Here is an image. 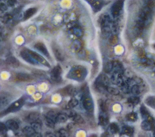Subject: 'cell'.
<instances>
[{
  "label": "cell",
  "instance_id": "6da1fadb",
  "mask_svg": "<svg viewBox=\"0 0 155 137\" xmlns=\"http://www.w3.org/2000/svg\"><path fill=\"white\" fill-rule=\"evenodd\" d=\"M154 9V3L151 1H148L140 11L135 26V30L138 34H141L150 23L153 17Z\"/></svg>",
  "mask_w": 155,
  "mask_h": 137
},
{
  "label": "cell",
  "instance_id": "7a4b0ae2",
  "mask_svg": "<svg viewBox=\"0 0 155 137\" xmlns=\"http://www.w3.org/2000/svg\"><path fill=\"white\" fill-rule=\"evenodd\" d=\"M84 1L88 3L95 12L100 11L103 7L110 2L109 0H84Z\"/></svg>",
  "mask_w": 155,
  "mask_h": 137
},
{
  "label": "cell",
  "instance_id": "3957f363",
  "mask_svg": "<svg viewBox=\"0 0 155 137\" xmlns=\"http://www.w3.org/2000/svg\"><path fill=\"white\" fill-rule=\"evenodd\" d=\"M24 103V100L23 98H21L16 101L12 103L6 110H4L3 112H2L0 114V116L3 115H6L7 113H11V112H16L18 110L20 109V108L23 106Z\"/></svg>",
  "mask_w": 155,
  "mask_h": 137
},
{
  "label": "cell",
  "instance_id": "277c9868",
  "mask_svg": "<svg viewBox=\"0 0 155 137\" xmlns=\"http://www.w3.org/2000/svg\"><path fill=\"white\" fill-rule=\"evenodd\" d=\"M125 0H116L111 7V12L114 18L118 17L123 9Z\"/></svg>",
  "mask_w": 155,
  "mask_h": 137
},
{
  "label": "cell",
  "instance_id": "5b68a950",
  "mask_svg": "<svg viewBox=\"0 0 155 137\" xmlns=\"http://www.w3.org/2000/svg\"><path fill=\"white\" fill-rule=\"evenodd\" d=\"M111 20L107 15H103L100 18L99 25L102 31L104 32H109L110 30Z\"/></svg>",
  "mask_w": 155,
  "mask_h": 137
},
{
  "label": "cell",
  "instance_id": "8992f818",
  "mask_svg": "<svg viewBox=\"0 0 155 137\" xmlns=\"http://www.w3.org/2000/svg\"><path fill=\"white\" fill-rule=\"evenodd\" d=\"M57 114L53 111H49L47 113L45 117L46 124L48 126L50 127H54L57 121Z\"/></svg>",
  "mask_w": 155,
  "mask_h": 137
},
{
  "label": "cell",
  "instance_id": "52a82bcc",
  "mask_svg": "<svg viewBox=\"0 0 155 137\" xmlns=\"http://www.w3.org/2000/svg\"><path fill=\"white\" fill-rule=\"evenodd\" d=\"M83 105L84 108L89 111V112H92L93 110V101L90 96L89 95L85 94L83 98Z\"/></svg>",
  "mask_w": 155,
  "mask_h": 137
},
{
  "label": "cell",
  "instance_id": "ba28073f",
  "mask_svg": "<svg viewBox=\"0 0 155 137\" xmlns=\"http://www.w3.org/2000/svg\"><path fill=\"white\" fill-rule=\"evenodd\" d=\"M61 74H62L61 67L59 65L55 66L51 72L50 75H51V80L55 82L60 81L61 80Z\"/></svg>",
  "mask_w": 155,
  "mask_h": 137
},
{
  "label": "cell",
  "instance_id": "9c48e42d",
  "mask_svg": "<svg viewBox=\"0 0 155 137\" xmlns=\"http://www.w3.org/2000/svg\"><path fill=\"white\" fill-rule=\"evenodd\" d=\"M27 52H28V54L30 55V56L33 58V59H35L36 61H37L38 62L45 65V66H47L48 67H50V64L49 63L42 57L40 55H39L38 54H37V52H33L31 50H28Z\"/></svg>",
  "mask_w": 155,
  "mask_h": 137
},
{
  "label": "cell",
  "instance_id": "30bf717a",
  "mask_svg": "<svg viewBox=\"0 0 155 137\" xmlns=\"http://www.w3.org/2000/svg\"><path fill=\"white\" fill-rule=\"evenodd\" d=\"M52 50H53V52L55 55V58L58 61H62L64 60V54H63L62 51L61 50V49L58 46V45L56 44H53Z\"/></svg>",
  "mask_w": 155,
  "mask_h": 137
},
{
  "label": "cell",
  "instance_id": "8fae6325",
  "mask_svg": "<svg viewBox=\"0 0 155 137\" xmlns=\"http://www.w3.org/2000/svg\"><path fill=\"white\" fill-rule=\"evenodd\" d=\"M35 48L37 50H38L39 52H41L42 54H43L44 55L47 57L48 58L50 57V54L47 51V49L43 42H37L35 44Z\"/></svg>",
  "mask_w": 155,
  "mask_h": 137
},
{
  "label": "cell",
  "instance_id": "7c38bea8",
  "mask_svg": "<svg viewBox=\"0 0 155 137\" xmlns=\"http://www.w3.org/2000/svg\"><path fill=\"white\" fill-rule=\"evenodd\" d=\"M16 78L21 81H29L32 79V77L30 75L24 73L18 74L16 75Z\"/></svg>",
  "mask_w": 155,
  "mask_h": 137
},
{
  "label": "cell",
  "instance_id": "4fadbf2b",
  "mask_svg": "<svg viewBox=\"0 0 155 137\" xmlns=\"http://www.w3.org/2000/svg\"><path fill=\"white\" fill-rule=\"evenodd\" d=\"M6 126L8 129H9L12 130H16L19 127L18 123L15 120H8L6 122Z\"/></svg>",
  "mask_w": 155,
  "mask_h": 137
},
{
  "label": "cell",
  "instance_id": "5bb4252c",
  "mask_svg": "<svg viewBox=\"0 0 155 137\" xmlns=\"http://www.w3.org/2000/svg\"><path fill=\"white\" fill-rule=\"evenodd\" d=\"M6 63L7 64H9L10 66H12L13 67H17L19 65V63L18 61V60L13 57H10L6 60Z\"/></svg>",
  "mask_w": 155,
  "mask_h": 137
},
{
  "label": "cell",
  "instance_id": "9a60e30c",
  "mask_svg": "<svg viewBox=\"0 0 155 137\" xmlns=\"http://www.w3.org/2000/svg\"><path fill=\"white\" fill-rule=\"evenodd\" d=\"M21 57L27 62L31 63V64H35L33 58L30 56V55L28 54V52L26 51H23L21 52Z\"/></svg>",
  "mask_w": 155,
  "mask_h": 137
},
{
  "label": "cell",
  "instance_id": "2e32d148",
  "mask_svg": "<svg viewBox=\"0 0 155 137\" xmlns=\"http://www.w3.org/2000/svg\"><path fill=\"white\" fill-rule=\"evenodd\" d=\"M37 12V9L35 7H32L28 9L25 12L24 15V19H27L32 16L36 12Z\"/></svg>",
  "mask_w": 155,
  "mask_h": 137
},
{
  "label": "cell",
  "instance_id": "e0dca14e",
  "mask_svg": "<svg viewBox=\"0 0 155 137\" xmlns=\"http://www.w3.org/2000/svg\"><path fill=\"white\" fill-rule=\"evenodd\" d=\"M39 117V114L37 112H32L30 113L29 116L27 118V120L28 121H30L31 123H34L38 120Z\"/></svg>",
  "mask_w": 155,
  "mask_h": 137
},
{
  "label": "cell",
  "instance_id": "ac0fdd59",
  "mask_svg": "<svg viewBox=\"0 0 155 137\" xmlns=\"http://www.w3.org/2000/svg\"><path fill=\"white\" fill-rule=\"evenodd\" d=\"M153 124L148 121L147 120H144L141 123V128L145 131H150L151 130L153 129Z\"/></svg>",
  "mask_w": 155,
  "mask_h": 137
},
{
  "label": "cell",
  "instance_id": "d6986e66",
  "mask_svg": "<svg viewBox=\"0 0 155 137\" xmlns=\"http://www.w3.org/2000/svg\"><path fill=\"white\" fill-rule=\"evenodd\" d=\"M127 121L130 122H135L138 120V115L135 112H131L128 113L125 117Z\"/></svg>",
  "mask_w": 155,
  "mask_h": 137
},
{
  "label": "cell",
  "instance_id": "ffe728a7",
  "mask_svg": "<svg viewBox=\"0 0 155 137\" xmlns=\"http://www.w3.org/2000/svg\"><path fill=\"white\" fill-rule=\"evenodd\" d=\"M7 127L3 123L0 122V135L2 137H7Z\"/></svg>",
  "mask_w": 155,
  "mask_h": 137
},
{
  "label": "cell",
  "instance_id": "44dd1931",
  "mask_svg": "<svg viewBox=\"0 0 155 137\" xmlns=\"http://www.w3.org/2000/svg\"><path fill=\"white\" fill-rule=\"evenodd\" d=\"M35 132V130H34L32 127L27 126V127H24V129H23V133H24V134L25 136H28V137L30 136L31 135H32L33 133H34Z\"/></svg>",
  "mask_w": 155,
  "mask_h": 137
},
{
  "label": "cell",
  "instance_id": "7402d4cb",
  "mask_svg": "<svg viewBox=\"0 0 155 137\" xmlns=\"http://www.w3.org/2000/svg\"><path fill=\"white\" fill-rule=\"evenodd\" d=\"M68 120V116L66 114L64 113H60L59 115H57V121L59 123H65Z\"/></svg>",
  "mask_w": 155,
  "mask_h": 137
},
{
  "label": "cell",
  "instance_id": "603a6c76",
  "mask_svg": "<svg viewBox=\"0 0 155 137\" xmlns=\"http://www.w3.org/2000/svg\"><path fill=\"white\" fill-rule=\"evenodd\" d=\"M123 132L127 135L132 136L134 133V129L130 126H125L123 128Z\"/></svg>",
  "mask_w": 155,
  "mask_h": 137
},
{
  "label": "cell",
  "instance_id": "cb8c5ba5",
  "mask_svg": "<svg viewBox=\"0 0 155 137\" xmlns=\"http://www.w3.org/2000/svg\"><path fill=\"white\" fill-rule=\"evenodd\" d=\"M141 113L142 117L145 119H147V117L150 115L148 111L147 110V108L144 105L141 106Z\"/></svg>",
  "mask_w": 155,
  "mask_h": 137
},
{
  "label": "cell",
  "instance_id": "d4e9b609",
  "mask_svg": "<svg viewBox=\"0 0 155 137\" xmlns=\"http://www.w3.org/2000/svg\"><path fill=\"white\" fill-rule=\"evenodd\" d=\"M109 129H110V132H112L113 133H116L119 131V127L116 123H112L110 124Z\"/></svg>",
  "mask_w": 155,
  "mask_h": 137
},
{
  "label": "cell",
  "instance_id": "484cf974",
  "mask_svg": "<svg viewBox=\"0 0 155 137\" xmlns=\"http://www.w3.org/2000/svg\"><path fill=\"white\" fill-rule=\"evenodd\" d=\"M73 120L75 122L78 123V124H84V118L80 115H76L73 117Z\"/></svg>",
  "mask_w": 155,
  "mask_h": 137
},
{
  "label": "cell",
  "instance_id": "4316f807",
  "mask_svg": "<svg viewBox=\"0 0 155 137\" xmlns=\"http://www.w3.org/2000/svg\"><path fill=\"white\" fill-rule=\"evenodd\" d=\"M107 90L109 93H110L112 95H118L119 94V90H118L116 88L112 87H108Z\"/></svg>",
  "mask_w": 155,
  "mask_h": 137
},
{
  "label": "cell",
  "instance_id": "83f0119b",
  "mask_svg": "<svg viewBox=\"0 0 155 137\" xmlns=\"http://www.w3.org/2000/svg\"><path fill=\"white\" fill-rule=\"evenodd\" d=\"M78 104V101L76 98H72L69 101L68 106L70 108H73L75 107Z\"/></svg>",
  "mask_w": 155,
  "mask_h": 137
},
{
  "label": "cell",
  "instance_id": "f1b7e54d",
  "mask_svg": "<svg viewBox=\"0 0 155 137\" xmlns=\"http://www.w3.org/2000/svg\"><path fill=\"white\" fill-rule=\"evenodd\" d=\"M128 101L132 104L136 105V104H138L140 102V99L138 97H131L130 98H128Z\"/></svg>",
  "mask_w": 155,
  "mask_h": 137
},
{
  "label": "cell",
  "instance_id": "f546056e",
  "mask_svg": "<svg viewBox=\"0 0 155 137\" xmlns=\"http://www.w3.org/2000/svg\"><path fill=\"white\" fill-rule=\"evenodd\" d=\"M81 47V44L80 41H78L73 43L72 48L75 51H79L80 50Z\"/></svg>",
  "mask_w": 155,
  "mask_h": 137
},
{
  "label": "cell",
  "instance_id": "4dcf8cb0",
  "mask_svg": "<svg viewBox=\"0 0 155 137\" xmlns=\"http://www.w3.org/2000/svg\"><path fill=\"white\" fill-rule=\"evenodd\" d=\"M113 67V63L112 62H107L106 65H105V67H104V70L106 72H110L112 68Z\"/></svg>",
  "mask_w": 155,
  "mask_h": 137
},
{
  "label": "cell",
  "instance_id": "1f68e13d",
  "mask_svg": "<svg viewBox=\"0 0 155 137\" xmlns=\"http://www.w3.org/2000/svg\"><path fill=\"white\" fill-rule=\"evenodd\" d=\"M99 107H100L101 110L103 112H106L107 111V107L106 103H105L104 101L101 100V101H99Z\"/></svg>",
  "mask_w": 155,
  "mask_h": 137
},
{
  "label": "cell",
  "instance_id": "d6a6232c",
  "mask_svg": "<svg viewBox=\"0 0 155 137\" xmlns=\"http://www.w3.org/2000/svg\"><path fill=\"white\" fill-rule=\"evenodd\" d=\"M60 137H70V135L65 129H61L58 132Z\"/></svg>",
  "mask_w": 155,
  "mask_h": 137
},
{
  "label": "cell",
  "instance_id": "836d02e7",
  "mask_svg": "<svg viewBox=\"0 0 155 137\" xmlns=\"http://www.w3.org/2000/svg\"><path fill=\"white\" fill-rule=\"evenodd\" d=\"M146 102L147 103V104L155 109V98H147Z\"/></svg>",
  "mask_w": 155,
  "mask_h": 137
},
{
  "label": "cell",
  "instance_id": "e575fe53",
  "mask_svg": "<svg viewBox=\"0 0 155 137\" xmlns=\"http://www.w3.org/2000/svg\"><path fill=\"white\" fill-rule=\"evenodd\" d=\"M132 92L134 95H138L140 93V89L138 86L135 85L133 86V87L132 88Z\"/></svg>",
  "mask_w": 155,
  "mask_h": 137
},
{
  "label": "cell",
  "instance_id": "d590c367",
  "mask_svg": "<svg viewBox=\"0 0 155 137\" xmlns=\"http://www.w3.org/2000/svg\"><path fill=\"white\" fill-rule=\"evenodd\" d=\"M99 124L101 126H104L106 124V120L104 116L101 115L99 117Z\"/></svg>",
  "mask_w": 155,
  "mask_h": 137
},
{
  "label": "cell",
  "instance_id": "8d00e7d4",
  "mask_svg": "<svg viewBox=\"0 0 155 137\" xmlns=\"http://www.w3.org/2000/svg\"><path fill=\"white\" fill-rule=\"evenodd\" d=\"M41 125L40 124L37 123L36 121L34 122V123H32V127L35 130V131H37L39 129H41Z\"/></svg>",
  "mask_w": 155,
  "mask_h": 137
},
{
  "label": "cell",
  "instance_id": "74e56055",
  "mask_svg": "<svg viewBox=\"0 0 155 137\" xmlns=\"http://www.w3.org/2000/svg\"><path fill=\"white\" fill-rule=\"evenodd\" d=\"M29 137H41V135L38 132H35Z\"/></svg>",
  "mask_w": 155,
  "mask_h": 137
},
{
  "label": "cell",
  "instance_id": "f35d334b",
  "mask_svg": "<svg viewBox=\"0 0 155 137\" xmlns=\"http://www.w3.org/2000/svg\"><path fill=\"white\" fill-rule=\"evenodd\" d=\"M89 137H98V136H97V135H96V134H92V135H91Z\"/></svg>",
  "mask_w": 155,
  "mask_h": 137
},
{
  "label": "cell",
  "instance_id": "ab89813d",
  "mask_svg": "<svg viewBox=\"0 0 155 137\" xmlns=\"http://www.w3.org/2000/svg\"><path fill=\"white\" fill-rule=\"evenodd\" d=\"M153 48H154V49H155V44H154V45H153Z\"/></svg>",
  "mask_w": 155,
  "mask_h": 137
},
{
  "label": "cell",
  "instance_id": "60d3db41",
  "mask_svg": "<svg viewBox=\"0 0 155 137\" xmlns=\"http://www.w3.org/2000/svg\"><path fill=\"white\" fill-rule=\"evenodd\" d=\"M16 137H22V136H17Z\"/></svg>",
  "mask_w": 155,
  "mask_h": 137
}]
</instances>
